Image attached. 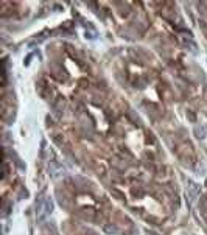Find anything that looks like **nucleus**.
Here are the masks:
<instances>
[{
    "label": "nucleus",
    "instance_id": "obj_1",
    "mask_svg": "<svg viewBox=\"0 0 207 235\" xmlns=\"http://www.w3.org/2000/svg\"><path fill=\"white\" fill-rule=\"evenodd\" d=\"M178 156L184 160V162H187V160H190L192 164L195 162V159H196V156H195V151L192 149V146L190 145H187V143H182V145H179L178 146Z\"/></svg>",
    "mask_w": 207,
    "mask_h": 235
}]
</instances>
